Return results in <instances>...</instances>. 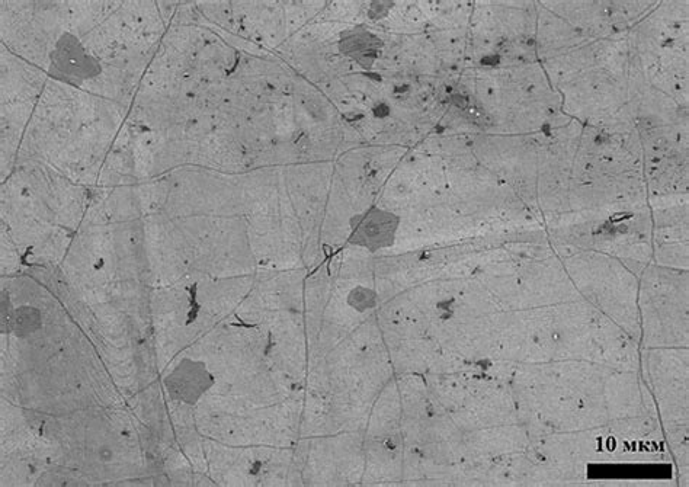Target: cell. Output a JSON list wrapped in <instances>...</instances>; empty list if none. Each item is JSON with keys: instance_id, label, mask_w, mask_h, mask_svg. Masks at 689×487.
<instances>
[{"instance_id": "3957f363", "label": "cell", "mask_w": 689, "mask_h": 487, "mask_svg": "<svg viewBox=\"0 0 689 487\" xmlns=\"http://www.w3.org/2000/svg\"><path fill=\"white\" fill-rule=\"evenodd\" d=\"M53 63L66 78L89 79L101 70L98 60L80 44L75 35L70 34L64 35L57 43Z\"/></svg>"}, {"instance_id": "52a82bcc", "label": "cell", "mask_w": 689, "mask_h": 487, "mask_svg": "<svg viewBox=\"0 0 689 487\" xmlns=\"http://www.w3.org/2000/svg\"><path fill=\"white\" fill-rule=\"evenodd\" d=\"M99 457H101L102 460L108 461L111 460L112 457H114V453H112L110 448H102V450L99 451Z\"/></svg>"}, {"instance_id": "5b68a950", "label": "cell", "mask_w": 689, "mask_h": 487, "mask_svg": "<svg viewBox=\"0 0 689 487\" xmlns=\"http://www.w3.org/2000/svg\"><path fill=\"white\" fill-rule=\"evenodd\" d=\"M8 332L14 333L16 338H28L43 326V316L40 310L31 306H22L8 316Z\"/></svg>"}, {"instance_id": "7a4b0ae2", "label": "cell", "mask_w": 689, "mask_h": 487, "mask_svg": "<svg viewBox=\"0 0 689 487\" xmlns=\"http://www.w3.org/2000/svg\"><path fill=\"white\" fill-rule=\"evenodd\" d=\"M163 386L173 402L195 406L216 386V376L204 361L184 358L163 378Z\"/></svg>"}, {"instance_id": "8992f818", "label": "cell", "mask_w": 689, "mask_h": 487, "mask_svg": "<svg viewBox=\"0 0 689 487\" xmlns=\"http://www.w3.org/2000/svg\"><path fill=\"white\" fill-rule=\"evenodd\" d=\"M374 299L376 296H374L373 291L368 290V288L357 287L349 293L348 304L358 312H365L374 306V301H376Z\"/></svg>"}, {"instance_id": "6da1fadb", "label": "cell", "mask_w": 689, "mask_h": 487, "mask_svg": "<svg viewBox=\"0 0 689 487\" xmlns=\"http://www.w3.org/2000/svg\"><path fill=\"white\" fill-rule=\"evenodd\" d=\"M349 243L376 253L393 246L399 232L400 219L392 211L368 208L349 221Z\"/></svg>"}, {"instance_id": "277c9868", "label": "cell", "mask_w": 689, "mask_h": 487, "mask_svg": "<svg viewBox=\"0 0 689 487\" xmlns=\"http://www.w3.org/2000/svg\"><path fill=\"white\" fill-rule=\"evenodd\" d=\"M381 46L383 43H381L380 38L364 27L352 28V30L342 32L341 40H339L341 53L365 69L373 66V63L376 62L381 53Z\"/></svg>"}]
</instances>
